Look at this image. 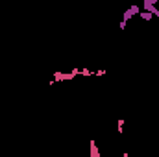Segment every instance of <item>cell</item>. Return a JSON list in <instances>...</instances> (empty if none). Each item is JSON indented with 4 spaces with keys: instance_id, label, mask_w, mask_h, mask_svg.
I'll list each match as a JSON object with an SVG mask.
<instances>
[{
    "instance_id": "cell-1",
    "label": "cell",
    "mask_w": 159,
    "mask_h": 157,
    "mask_svg": "<svg viewBox=\"0 0 159 157\" xmlns=\"http://www.w3.org/2000/svg\"><path fill=\"white\" fill-rule=\"evenodd\" d=\"M157 6H159V0H144L143 2V11H148L152 17H159V9H157Z\"/></svg>"
},
{
    "instance_id": "cell-2",
    "label": "cell",
    "mask_w": 159,
    "mask_h": 157,
    "mask_svg": "<svg viewBox=\"0 0 159 157\" xmlns=\"http://www.w3.org/2000/svg\"><path fill=\"white\" fill-rule=\"evenodd\" d=\"M139 13H141V7H139V6H131L129 9H126V11H124V19H122V20H124V22H128L133 15H139Z\"/></svg>"
},
{
    "instance_id": "cell-3",
    "label": "cell",
    "mask_w": 159,
    "mask_h": 157,
    "mask_svg": "<svg viewBox=\"0 0 159 157\" xmlns=\"http://www.w3.org/2000/svg\"><path fill=\"white\" fill-rule=\"evenodd\" d=\"M89 146H91V157H100V150H98V146H96L94 139H91V141H89Z\"/></svg>"
},
{
    "instance_id": "cell-4",
    "label": "cell",
    "mask_w": 159,
    "mask_h": 157,
    "mask_svg": "<svg viewBox=\"0 0 159 157\" xmlns=\"http://www.w3.org/2000/svg\"><path fill=\"white\" fill-rule=\"evenodd\" d=\"M80 76H83V78L94 76V70H89V69H80Z\"/></svg>"
},
{
    "instance_id": "cell-5",
    "label": "cell",
    "mask_w": 159,
    "mask_h": 157,
    "mask_svg": "<svg viewBox=\"0 0 159 157\" xmlns=\"http://www.w3.org/2000/svg\"><path fill=\"white\" fill-rule=\"evenodd\" d=\"M139 17H141L143 20H150V19H152V15H150L148 11H143V9H141V13H139Z\"/></svg>"
},
{
    "instance_id": "cell-6",
    "label": "cell",
    "mask_w": 159,
    "mask_h": 157,
    "mask_svg": "<svg viewBox=\"0 0 159 157\" xmlns=\"http://www.w3.org/2000/svg\"><path fill=\"white\" fill-rule=\"evenodd\" d=\"M117 131H119V133H124V118H119V122H117Z\"/></svg>"
},
{
    "instance_id": "cell-7",
    "label": "cell",
    "mask_w": 159,
    "mask_h": 157,
    "mask_svg": "<svg viewBox=\"0 0 159 157\" xmlns=\"http://www.w3.org/2000/svg\"><path fill=\"white\" fill-rule=\"evenodd\" d=\"M104 74H106V70H104V69H98V70H94V76H96V78H102Z\"/></svg>"
},
{
    "instance_id": "cell-8",
    "label": "cell",
    "mask_w": 159,
    "mask_h": 157,
    "mask_svg": "<svg viewBox=\"0 0 159 157\" xmlns=\"http://www.w3.org/2000/svg\"><path fill=\"white\" fill-rule=\"evenodd\" d=\"M126 26H128V22H124V20H120V24H119V28H120V30H124Z\"/></svg>"
},
{
    "instance_id": "cell-9",
    "label": "cell",
    "mask_w": 159,
    "mask_h": 157,
    "mask_svg": "<svg viewBox=\"0 0 159 157\" xmlns=\"http://www.w3.org/2000/svg\"><path fill=\"white\" fill-rule=\"evenodd\" d=\"M122 157H129V154H128V152H124V154H122Z\"/></svg>"
}]
</instances>
